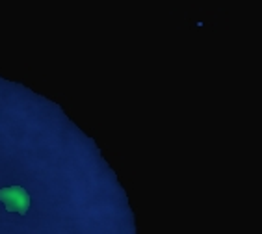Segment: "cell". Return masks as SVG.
<instances>
[{
  "label": "cell",
  "mask_w": 262,
  "mask_h": 234,
  "mask_svg": "<svg viewBox=\"0 0 262 234\" xmlns=\"http://www.w3.org/2000/svg\"><path fill=\"white\" fill-rule=\"evenodd\" d=\"M0 201L4 203L8 212H17L25 216L30 208V195L20 186H10V188L0 190Z\"/></svg>",
  "instance_id": "1"
}]
</instances>
